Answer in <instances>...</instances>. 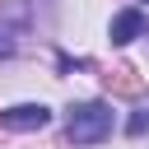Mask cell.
Returning <instances> with one entry per match:
<instances>
[{
  "label": "cell",
  "mask_w": 149,
  "mask_h": 149,
  "mask_svg": "<svg viewBox=\"0 0 149 149\" xmlns=\"http://www.w3.org/2000/svg\"><path fill=\"white\" fill-rule=\"evenodd\" d=\"M65 135L74 144H102L112 135V107L107 102H79L65 116Z\"/></svg>",
  "instance_id": "cell-1"
},
{
  "label": "cell",
  "mask_w": 149,
  "mask_h": 149,
  "mask_svg": "<svg viewBox=\"0 0 149 149\" xmlns=\"http://www.w3.org/2000/svg\"><path fill=\"white\" fill-rule=\"evenodd\" d=\"M47 121H51V107H42V102H19V107L0 112V126H9V130H42Z\"/></svg>",
  "instance_id": "cell-2"
},
{
  "label": "cell",
  "mask_w": 149,
  "mask_h": 149,
  "mask_svg": "<svg viewBox=\"0 0 149 149\" xmlns=\"http://www.w3.org/2000/svg\"><path fill=\"white\" fill-rule=\"evenodd\" d=\"M112 42L116 47H126V42H135L140 33H144V9H121V14H112Z\"/></svg>",
  "instance_id": "cell-3"
},
{
  "label": "cell",
  "mask_w": 149,
  "mask_h": 149,
  "mask_svg": "<svg viewBox=\"0 0 149 149\" xmlns=\"http://www.w3.org/2000/svg\"><path fill=\"white\" fill-rule=\"evenodd\" d=\"M135 70H112L107 74V88H116V93H140V79H130Z\"/></svg>",
  "instance_id": "cell-4"
},
{
  "label": "cell",
  "mask_w": 149,
  "mask_h": 149,
  "mask_svg": "<svg viewBox=\"0 0 149 149\" xmlns=\"http://www.w3.org/2000/svg\"><path fill=\"white\" fill-rule=\"evenodd\" d=\"M14 47H19V42H14V28L0 23V56H14Z\"/></svg>",
  "instance_id": "cell-5"
},
{
  "label": "cell",
  "mask_w": 149,
  "mask_h": 149,
  "mask_svg": "<svg viewBox=\"0 0 149 149\" xmlns=\"http://www.w3.org/2000/svg\"><path fill=\"white\" fill-rule=\"evenodd\" d=\"M126 130H130V135H144V130H149V107H144V112H135Z\"/></svg>",
  "instance_id": "cell-6"
}]
</instances>
